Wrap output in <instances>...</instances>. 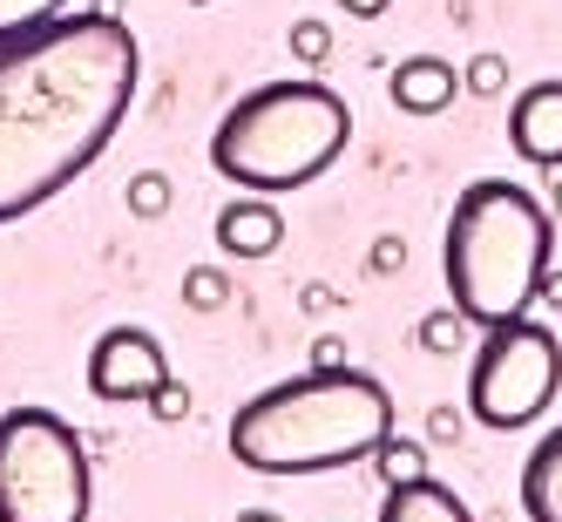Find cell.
Wrapping results in <instances>:
<instances>
[{"instance_id":"4","label":"cell","mask_w":562,"mask_h":522,"mask_svg":"<svg viewBox=\"0 0 562 522\" xmlns=\"http://www.w3.org/2000/svg\"><path fill=\"white\" fill-rule=\"evenodd\" d=\"M346 136H352V109L326 82L292 75V82H265L224 109L211 136V170L251 197L305 190L312 177L339 164Z\"/></svg>"},{"instance_id":"24","label":"cell","mask_w":562,"mask_h":522,"mask_svg":"<svg viewBox=\"0 0 562 522\" xmlns=\"http://www.w3.org/2000/svg\"><path fill=\"white\" fill-rule=\"evenodd\" d=\"M190 8H204V0H190Z\"/></svg>"},{"instance_id":"2","label":"cell","mask_w":562,"mask_h":522,"mask_svg":"<svg viewBox=\"0 0 562 522\" xmlns=\"http://www.w3.org/2000/svg\"><path fill=\"white\" fill-rule=\"evenodd\" d=\"M393 441V393L359 367H305L231 414V455L258 475L352 468Z\"/></svg>"},{"instance_id":"9","label":"cell","mask_w":562,"mask_h":522,"mask_svg":"<svg viewBox=\"0 0 562 522\" xmlns=\"http://www.w3.org/2000/svg\"><path fill=\"white\" fill-rule=\"evenodd\" d=\"M386 96H393L400 115H440V109H454V96H461V68L440 62V55H407L393 68Z\"/></svg>"},{"instance_id":"11","label":"cell","mask_w":562,"mask_h":522,"mask_svg":"<svg viewBox=\"0 0 562 522\" xmlns=\"http://www.w3.org/2000/svg\"><path fill=\"white\" fill-rule=\"evenodd\" d=\"M521 515L562 522V427H549L529 448V462H521Z\"/></svg>"},{"instance_id":"17","label":"cell","mask_w":562,"mask_h":522,"mask_svg":"<svg viewBox=\"0 0 562 522\" xmlns=\"http://www.w3.org/2000/svg\"><path fill=\"white\" fill-rule=\"evenodd\" d=\"M130 211H136V218H156V211H170V177L143 170V177L130 184Z\"/></svg>"},{"instance_id":"19","label":"cell","mask_w":562,"mask_h":522,"mask_svg":"<svg viewBox=\"0 0 562 522\" xmlns=\"http://www.w3.org/2000/svg\"><path fill=\"white\" fill-rule=\"evenodd\" d=\"M224 299V278L217 271H190V306H217Z\"/></svg>"},{"instance_id":"6","label":"cell","mask_w":562,"mask_h":522,"mask_svg":"<svg viewBox=\"0 0 562 522\" xmlns=\"http://www.w3.org/2000/svg\"><path fill=\"white\" fill-rule=\"evenodd\" d=\"M555 387H562V340L521 312V319L488 326V340H481L474 374H468V414L481 427L508 434V427H529L555 400Z\"/></svg>"},{"instance_id":"23","label":"cell","mask_w":562,"mask_h":522,"mask_svg":"<svg viewBox=\"0 0 562 522\" xmlns=\"http://www.w3.org/2000/svg\"><path fill=\"white\" fill-rule=\"evenodd\" d=\"M237 522H285V515H271V509H245Z\"/></svg>"},{"instance_id":"10","label":"cell","mask_w":562,"mask_h":522,"mask_svg":"<svg viewBox=\"0 0 562 522\" xmlns=\"http://www.w3.org/2000/svg\"><path fill=\"white\" fill-rule=\"evenodd\" d=\"M278 237H285V218L271 211V197H237V204L217 211V245L231 258H271L278 252Z\"/></svg>"},{"instance_id":"14","label":"cell","mask_w":562,"mask_h":522,"mask_svg":"<svg viewBox=\"0 0 562 522\" xmlns=\"http://www.w3.org/2000/svg\"><path fill=\"white\" fill-rule=\"evenodd\" d=\"M68 8V0H0V34H27Z\"/></svg>"},{"instance_id":"8","label":"cell","mask_w":562,"mask_h":522,"mask_svg":"<svg viewBox=\"0 0 562 522\" xmlns=\"http://www.w3.org/2000/svg\"><path fill=\"white\" fill-rule=\"evenodd\" d=\"M508 143L521 164L555 170L562 164V82H529L508 109Z\"/></svg>"},{"instance_id":"5","label":"cell","mask_w":562,"mask_h":522,"mask_svg":"<svg viewBox=\"0 0 562 522\" xmlns=\"http://www.w3.org/2000/svg\"><path fill=\"white\" fill-rule=\"evenodd\" d=\"M0 522H89V455L55 408L0 414Z\"/></svg>"},{"instance_id":"16","label":"cell","mask_w":562,"mask_h":522,"mask_svg":"<svg viewBox=\"0 0 562 522\" xmlns=\"http://www.w3.org/2000/svg\"><path fill=\"white\" fill-rule=\"evenodd\" d=\"M461 326H468V319L448 306V312H434V319H420V346L427 353H454L461 346Z\"/></svg>"},{"instance_id":"13","label":"cell","mask_w":562,"mask_h":522,"mask_svg":"<svg viewBox=\"0 0 562 522\" xmlns=\"http://www.w3.org/2000/svg\"><path fill=\"white\" fill-rule=\"evenodd\" d=\"M380 475H386V489H400V481H420V475H427L420 441H386V448H380Z\"/></svg>"},{"instance_id":"20","label":"cell","mask_w":562,"mask_h":522,"mask_svg":"<svg viewBox=\"0 0 562 522\" xmlns=\"http://www.w3.org/2000/svg\"><path fill=\"white\" fill-rule=\"evenodd\" d=\"M312 367H346V346L339 340H318L312 346Z\"/></svg>"},{"instance_id":"22","label":"cell","mask_w":562,"mask_h":522,"mask_svg":"<svg viewBox=\"0 0 562 522\" xmlns=\"http://www.w3.org/2000/svg\"><path fill=\"white\" fill-rule=\"evenodd\" d=\"M156 414H183V387H164V393H156Z\"/></svg>"},{"instance_id":"15","label":"cell","mask_w":562,"mask_h":522,"mask_svg":"<svg viewBox=\"0 0 562 522\" xmlns=\"http://www.w3.org/2000/svg\"><path fill=\"white\" fill-rule=\"evenodd\" d=\"M292 55H299V68H318L333 55V27L326 21H292Z\"/></svg>"},{"instance_id":"1","label":"cell","mask_w":562,"mask_h":522,"mask_svg":"<svg viewBox=\"0 0 562 522\" xmlns=\"http://www.w3.org/2000/svg\"><path fill=\"white\" fill-rule=\"evenodd\" d=\"M136 75L143 55L115 8L0 34V224L42 211L115 143Z\"/></svg>"},{"instance_id":"21","label":"cell","mask_w":562,"mask_h":522,"mask_svg":"<svg viewBox=\"0 0 562 522\" xmlns=\"http://www.w3.org/2000/svg\"><path fill=\"white\" fill-rule=\"evenodd\" d=\"M339 8H346V14H359V21H373V14H386V8H393V0H339Z\"/></svg>"},{"instance_id":"12","label":"cell","mask_w":562,"mask_h":522,"mask_svg":"<svg viewBox=\"0 0 562 522\" xmlns=\"http://www.w3.org/2000/svg\"><path fill=\"white\" fill-rule=\"evenodd\" d=\"M380 522H474V515H468V502L448 489V481L420 475V481H400V489H386Z\"/></svg>"},{"instance_id":"18","label":"cell","mask_w":562,"mask_h":522,"mask_svg":"<svg viewBox=\"0 0 562 522\" xmlns=\"http://www.w3.org/2000/svg\"><path fill=\"white\" fill-rule=\"evenodd\" d=\"M468 89H474V96H502V89H508V62H502V55H474V62H468Z\"/></svg>"},{"instance_id":"3","label":"cell","mask_w":562,"mask_h":522,"mask_svg":"<svg viewBox=\"0 0 562 522\" xmlns=\"http://www.w3.org/2000/svg\"><path fill=\"white\" fill-rule=\"evenodd\" d=\"M549 252H555L549 211L521 184H508V177L468 184L448 211V252H440L454 312L468 326L521 319L549 278Z\"/></svg>"},{"instance_id":"7","label":"cell","mask_w":562,"mask_h":522,"mask_svg":"<svg viewBox=\"0 0 562 522\" xmlns=\"http://www.w3.org/2000/svg\"><path fill=\"white\" fill-rule=\"evenodd\" d=\"M170 387V359L143 326H109L89 346V393L95 400H156Z\"/></svg>"}]
</instances>
